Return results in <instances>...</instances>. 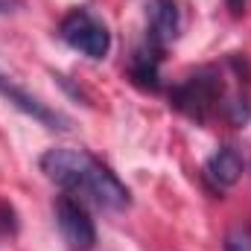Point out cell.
<instances>
[{
  "mask_svg": "<svg viewBox=\"0 0 251 251\" xmlns=\"http://www.w3.org/2000/svg\"><path fill=\"white\" fill-rule=\"evenodd\" d=\"M38 164H41V173L59 187L70 190V196H85L105 210H123L131 201L128 187L85 149L56 146V149H47Z\"/></svg>",
  "mask_w": 251,
  "mask_h": 251,
  "instance_id": "obj_1",
  "label": "cell"
},
{
  "mask_svg": "<svg viewBox=\"0 0 251 251\" xmlns=\"http://www.w3.org/2000/svg\"><path fill=\"white\" fill-rule=\"evenodd\" d=\"M0 88H3V82H0Z\"/></svg>",
  "mask_w": 251,
  "mask_h": 251,
  "instance_id": "obj_12",
  "label": "cell"
},
{
  "mask_svg": "<svg viewBox=\"0 0 251 251\" xmlns=\"http://www.w3.org/2000/svg\"><path fill=\"white\" fill-rule=\"evenodd\" d=\"M243 170H246V161H243V155L234 146H222L204 161V178L216 190L234 187L243 178Z\"/></svg>",
  "mask_w": 251,
  "mask_h": 251,
  "instance_id": "obj_6",
  "label": "cell"
},
{
  "mask_svg": "<svg viewBox=\"0 0 251 251\" xmlns=\"http://www.w3.org/2000/svg\"><path fill=\"white\" fill-rule=\"evenodd\" d=\"M56 222L62 231L64 243L76 251H91L97 246V228L94 219L88 216L85 204L79 199H73L70 193L56 199Z\"/></svg>",
  "mask_w": 251,
  "mask_h": 251,
  "instance_id": "obj_4",
  "label": "cell"
},
{
  "mask_svg": "<svg viewBox=\"0 0 251 251\" xmlns=\"http://www.w3.org/2000/svg\"><path fill=\"white\" fill-rule=\"evenodd\" d=\"M59 35L67 47H73L76 53L88 56V59H105L111 50V32L108 26L94 18L88 9H73L59 26Z\"/></svg>",
  "mask_w": 251,
  "mask_h": 251,
  "instance_id": "obj_3",
  "label": "cell"
},
{
  "mask_svg": "<svg viewBox=\"0 0 251 251\" xmlns=\"http://www.w3.org/2000/svg\"><path fill=\"white\" fill-rule=\"evenodd\" d=\"M222 251H251V228L249 225H234L225 234Z\"/></svg>",
  "mask_w": 251,
  "mask_h": 251,
  "instance_id": "obj_9",
  "label": "cell"
},
{
  "mask_svg": "<svg viewBox=\"0 0 251 251\" xmlns=\"http://www.w3.org/2000/svg\"><path fill=\"white\" fill-rule=\"evenodd\" d=\"M18 222H15V210L9 204H0V234H15Z\"/></svg>",
  "mask_w": 251,
  "mask_h": 251,
  "instance_id": "obj_10",
  "label": "cell"
},
{
  "mask_svg": "<svg viewBox=\"0 0 251 251\" xmlns=\"http://www.w3.org/2000/svg\"><path fill=\"white\" fill-rule=\"evenodd\" d=\"M146 24H149V44L164 50L181 29V15L176 0H146Z\"/></svg>",
  "mask_w": 251,
  "mask_h": 251,
  "instance_id": "obj_5",
  "label": "cell"
},
{
  "mask_svg": "<svg viewBox=\"0 0 251 251\" xmlns=\"http://www.w3.org/2000/svg\"><path fill=\"white\" fill-rule=\"evenodd\" d=\"M228 9H231L234 15H243V12H246V0H228Z\"/></svg>",
  "mask_w": 251,
  "mask_h": 251,
  "instance_id": "obj_11",
  "label": "cell"
},
{
  "mask_svg": "<svg viewBox=\"0 0 251 251\" xmlns=\"http://www.w3.org/2000/svg\"><path fill=\"white\" fill-rule=\"evenodd\" d=\"M6 91V97L18 105V108H24L26 114H32L35 120H41V123L47 126V128H67V120L59 117L56 111H50V108H44L38 100H32V97H26L24 91H15V88H3Z\"/></svg>",
  "mask_w": 251,
  "mask_h": 251,
  "instance_id": "obj_8",
  "label": "cell"
},
{
  "mask_svg": "<svg viewBox=\"0 0 251 251\" xmlns=\"http://www.w3.org/2000/svg\"><path fill=\"white\" fill-rule=\"evenodd\" d=\"M170 100H173V108L187 114L190 120L207 123L213 117V111H219L225 102V85H222L219 70L201 67V70L190 73L181 85L173 88Z\"/></svg>",
  "mask_w": 251,
  "mask_h": 251,
  "instance_id": "obj_2",
  "label": "cell"
},
{
  "mask_svg": "<svg viewBox=\"0 0 251 251\" xmlns=\"http://www.w3.org/2000/svg\"><path fill=\"white\" fill-rule=\"evenodd\" d=\"M158 62H161V47H155V44H146L143 50H137L134 53V59H131V67H128V73H131V82L134 85H140V88H146V91H158Z\"/></svg>",
  "mask_w": 251,
  "mask_h": 251,
  "instance_id": "obj_7",
  "label": "cell"
}]
</instances>
